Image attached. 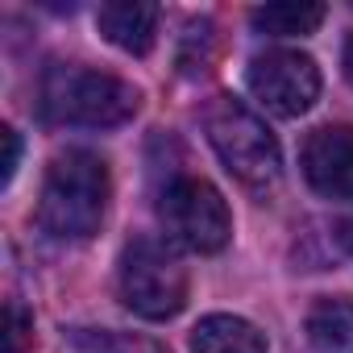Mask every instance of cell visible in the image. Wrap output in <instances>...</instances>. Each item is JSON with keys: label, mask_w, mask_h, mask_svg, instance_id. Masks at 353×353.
Returning <instances> with one entry per match:
<instances>
[{"label": "cell", "mask_w": 353, "mask_h": 353, "mask_svg": "<svg viewBox=\"0 0 353 353\" xmlns=\"http://www.w3.org/2000/svg\"><path fill=\"white\" fill-rule=\"evenodd\" d=\"M108 196L112 179L104 158L92 150H63L42 179L38 225L54 241H88L108 216Z\"/></svg>", "instance_id": "6da1fadb"}, {"label": "cell", "mask_w": 353, "mask_h": 353, "mask_svg": "<svg viewBox=\"0 0 353 353\" xmlns=\"http://www.w3.org/2000/svg\"><path fill=\"white\" fill-rule=\"evenodd\" d=\"M141 108V92L121 75L92 71L79 63H59L42 79V112L54 125L75 129H117L133 121Z\"/></svg>", "instance_id": "7a4b0ae2"}, {"label": "cell", "mask_w": 353, "mask_h": 353, "mask_svg": "<svg viewBox=\"0 0 353 353\" xmlns=\"http://www.w3.org/2000/svg\"><path fill=\"white\" fill-rule=\"evenodd\" d=\"M208 141L216 150V158L225 162V170L245 188V192H270L283 179V150L279 137L266 129V121L258 112H250L241 100L221 96L208 117H204Z\"/></svg>", "instance_id": "3957f363"}, {"label": "cell", "mask_w": 353, "mask_h": 353, "mask_svg": "<svg viewBox=\"0 0 353 353\" xmlns=\"http://www.w3.org/2000/svg\"><path fill=\"white\" fill-rule=\"evenodd\" d=\"M117 291L121 303L141 316V320H174L188 307V266L166 241L137 237L125 245L121 266H117Z\"/></svg>", "instance_id": "277c9868"}, {"label": "cell", "mask_w": 353, "mask_h": 353, "mask_svg": "<svg viewBox=\"0 0 353 353\" xmlns=\"http://www.w3.org/2000/svg\"><path fill=\"white\" fill-rule=\"evenodd\" d=\"M158 216L170 241L192 254H221L233 237V216L225 196L196 174H174L158 196Z\"/></svg>", "instance_id": "5b68a950"}, {"label": "cell", "mask_w": 353, "mask_h": 353, "mask_svg": "<svg viewBox=\"0 0 353 353\" xmlns=\"http://www.w3.org/2000/svg\"><path fill=\"white\" fill-rule=\"evenodd\" d=\"M320 83L324 79H320L316 59H307L299 50H266V54L250 59V67H245L250 96L274 117H303L320 100Z\"/></svg>", "instance_id": "8992f818"}, {"label": "cell", "mask_w": 353, "mask_h": 353, "mask_svg": "<svg viewBox=\"0 0 353 353\" xmlns=\"http://www.w3.org/2000/svg\"><path fill=\"white\" fill-rule=\"evenodd\" d=\"M299 170L316 196L353 200V125H320L299 150Z\"/></svg>", "instance_id": "52a82bcc"}, {"label": "cell", "mask_w": 353, "mask_h": 353, "mask_svg": "<svg viewBox=\"0 0 353 353\" xmlns=\"http://www.w3.org/2000/svg\"><path fill=\"white\" fill-rule=\"evenodd\" d=\"M96 30L117 50L141 59L154 50V38H158V5H145V0H112V5H100Z\"/></svg>", "instance_id": "ba28073f"}, {"label": "cell", "mask_w": 353, "mask_h": 353, "mask_svg": "<svg viewBox=\"0 0 353 353\" xmlns=\"http://www.w3.org/2000/svg\"><path fill=\"white\" fill-rule=\"evenodd\" d=\"M192 353H270L266 332L245 316L212 312L192 328Z\"/></svg>", "instance_id": "9c48e42d"}, {"label": "cell", "mask_w": 353, "mask_h": 353, "mask_svg": "<svg viewBox=\"0 0 353 353\" xmlns=\"http://www.w3.org/2000/svg\"><path fill=\"white\" fill-rule=\"evenodd\" d=\"M307 353H353V299L328 295L307 307Z\"/></svg>", "instance_id": "30bf717a"}, {"label": "cell", "mask_w": 353, "mask_h": 353, "mask_svg": "<svg viewBox=\"0 0 353 353\" xmlns=\"http://www.w3.org/2000/svg\"><path fill=\"white\" fill-rule=\"evenodd\" d=\"M324 21V5L312 0H274V5H258L250 13V26L266 38H307Z\"/></svg>", "instance_id": "8fae6325"}, {"label": "cell", "mask_w": 353, "mask_h": 353, "mask_svg": "<svg viewBox=\"0 0 353 353\" xmlns=\"http://www.w3.org/2000/svg\"><path fill=\"white\" fill-rule=\"evenodd\" d=\"M30 332H34L30 312L17 299H9V307H5V353H21L26 341H30Z\"/></svg>", "instance_id": "7c38bea8"}, {"label": "cell", "mask_w": 353, "mask_h": 353, "mask_svg": "<svg viewBox=\"0 0 353 353\" xmlns=\"http://www.w3.org/2000/svg\"><path fill=\"white\" fill-rule=\"evenodd\" d=\"M0 141H5V158H0V188H9L13 183V174H17V162H21V137L17 129H0Z\"/></svg>", "instance_id": "4fadbf2b"}, {"label": "cell", "mask_w": 353, "mask_h": 353, "mask_svg": "<svg viewBox=\"0 0 353 353\" xmlns=\"http://www.w3.org/2000/svg\"><path fill=\"white\" fill-rule=\"evenodd\" d=\"M112 353H162L158 345H150V341H121Z\"/></svg>", "instance_id": "5bb4252c"}, {"label": "cell", "mask_w": 353, "mask_h": 353, "mask_svg": "<svg viewBox=\"0 0 353 353\" xmlns=\"http://www.w3.org/2000/svg\"><path fill=\"white\" fill-rule=\"evenodd\" d=\"M341 63H345V75H349V83H353V34H349V42H345V54H341Z\"/></svg>", "instance_id": "9a60e30c"}, {"label": "cell", "mask_w": 353, "mask_h": 353, "mask_svg": "<svg viewBox=\"0 0 353 353\" xmlns=\"http://www.w3.org/2000/svg\"><path fill=\"white\" fill-rule=\"evenodd\" d=\"M341 245L353 254V221H345V225H341Z\"/></svg>", "instance_id": "2e32d148"}]
</instances>
